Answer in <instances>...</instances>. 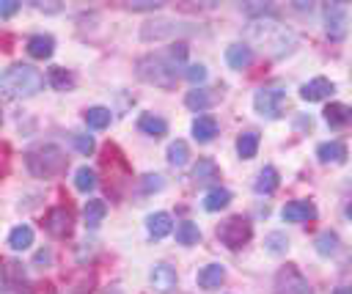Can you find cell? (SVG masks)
Masks as SVG:
<instances>
[{"label":"cell","instance_id":"37","mask_svg":"<svg viewBox=\"0 0 352 294\" xmlns=\"http://www.w3.org/2000/svg\"><path fill=\"white\" fill-rule=\"evenodd\" d=\"M165 187V182H162V176H157V173H149V176H143V182H140V190L143 193H160Z\"/></svg>","mask_w":352,"mask_h":294},{"label":"cell","instance_id":"40","mask_svg":"<svg viewBox=\"0 0 352 294\" xmlns=\"http://www.w3.org/2000/svg\"><path fill=\"white\" fill-rule=\"evenodd\" d=\"M132 12H157L160 3H151V0H138V3H129Z\"/></svg>","mask_w":352,"mask_h":294},{"label":"cell","instance_id":"41","mask_svg":"<svg viewBox=\"0 0 352 294\" xmlns=\"http://www.w3.org/2000/svg\"><path fill=\"white\" fill-rule=\"evenodd\" d=\"M50 258H53L50 250H39V253H36V264H45V261H50Z\"/></svg>","mask_w":352,"mask_h":294},{"label":"cell","instance_id":"38","mask_svg":"<svg viewBox=\"0 0 352 294\" xmlns=\"http://www.w3.org/2000/svg\"><path fill=\"white\" fill-rule=\"evenodd\" d=\"M72 140H75V149L80 151V154H91L94 151V138L91 135H72Z\"/></svg>","mask_w":352,"mask_h":294},{"label":"cell","instance_id":"6","mask_svg":"<svg viewBox=\"0 0 352 294\" xmlns=\"http://www.w3.org/2000/svg\"><path fill=\"white\" fill-rule=\"evenodd\" d=\"M251 236H253V228L242 215H234V217L223 220L221 228H218V239L231 250H240L242 245H248Z\"/></svg>","mask_w":352,"mask_h":294},{"label":"cell","instance_id":"1","mask_svg":"<svg viewBox=\"0 0 352 294\" xmlns=\"http://www.w3.org/2000/svg\"><path fill=\"white\" fill-rule=\"evenodd\" d=\"M188 56V45L185 42H176L165 56L162 53H154V56H146L138 61V77L143 83H151V86H160V88H171L176 83V66H179Z\"/></svg>","mask_w":352,"mask_h":294},{"label":"cell","instance_id":"3","mask_svg":"<svg viewBox=\"0 0 352 294\" xmlns=\"http://www.w3.org/2000/svg\"><path fill=\"white\" fill-rule=\"evenodd\" d=\"M45 86V77L39 69L28 66V64H14L12 69H6L0 75V91L12 99H25V97H34L39 94Z\"/></svg>","mask_w":352,"mask_h":294},{"label":"cell","instance_id":"15","mask_svg":"<svg viewBox=\"0 0 352 294\" xmlns=\"http://www.w3.org/2000/svg\"><path fill=\"white\" fill-rule=\"evenodd\" d=\"M146 228H149V234L154 239H162V236H168L173 231V220H171L168 212H154V215L146 217Z\"/></svg>","mask_w":352,"mask_h":294},{"label":"cell","instance_id":"5","mask_svg":"<svg viewBox=\"0 0 352 294\" xmlns=\"http://www.w3.org/2000/svg\"><path fill=\"white\" fill-rule=\"evenodd\" d=\"M284 105H286V88L281 83H270V86H262L256 94H253V108L259 116L264 119H281L284 113Z\"/></svg>","mask_w":352,"mask_h":294},{"label":"cell","instance_id":"18","mask_svg":"<svg viewBox=\"0 0 352 294\" xmlns=\"http://www.w3.org/2000/svg\"><path fill=\"white\" fill-rule=\"evenodd\" d=\"M223 280H226L223 264H207V267L199 272V286H201V289H221Z\"/></svg>","mask_w":352,"mask_h":294},{"label":"cell","instance_id":"20","mask_svg":"<svg viewBox=\"0 0 352 294\" xmlns=\"http://www.w3.org/2000/svg\"><path fill=\"white\" fill-rule=\"evenodd\" d=\"M215 135H218V121H215L212 116H199V119L193 121V138H196L199 143H210Z\"/></svg>","mask_w":352,"mask_h":294},{"label":"cell","instance_id":"43","mask_svg":"<svg viewBox=\"0 0 352 294\" xmlns=\"http://www.w3.org/2000/svg\"><path fill=\"white\" fill-rule=\"evenodd\" d=\"M0 124H3V113H0Z\"/></svg>","mask_w":352,"mask_h":294},{"label":"cell","instance_id":"12","mask_svg":"<svg viewBox=\"0 0 352 294\" xmlns=\"http://www.w3.org/2000/svg\"><path fill=\"white\" fill-rule=\"evenodd\" d=\"M333 91H336V86H333L327 77H314V80H308V83L300 88V97H303L305 102H319V99H327Z\"/></svg>","mask_w":352,"mask_h":294},{"label":"cell","instance_id":"29","mask_svg":"<svg viewBox=\"0 0 352 294\" xmlns=\"http://www.w3.org/2000/svg\"><path fill=\"white\" fill-rule=\"evenodd\" d=\"M256 151H259V135H256V132H242V135L237 138V154H240L242 160H253Z\"/></svg>","mask_w":352,"mask_h":294},{"label":"cell","instance_id":"8","mask_svg":"<svg viewBox=\"0 0 352 294\" xmlns=\"http://www.w3.org/2000/svg\"><path fill=\"white\" fill-rule=\"evenodd\" d=\"M275 294H314V291L294 267H284L275 275Z\"/></svg>","mask_w":352,"mask_h":294},{"label":"cell","instance_id":"4","mask_svg":"<svg viewBox=\"0 0 352 294\" xmlns=\"http://www.w3.org/2000/svg\"><path fill=\"white\" fill-rule=\"evenodd\" d=\"M25 165L34 176L50 179V176H58L66 168V154L53 143H42V146H36L25 154Z\"/></svg>","mask_w":352,"mask_h":294},{"label":"cell","instance_id":"16","mask_svg":"<svg viewBox=\"0 0 352 294\" xmlns=\"http://www.w3.org/2000/svg\"><path fill=\"white\" fill-rule=\"evenodd\" d=\"M316 157L322 162H347V146L341 140H327L316 146Z\"/></svg>","mask_w":352,"mask_h":294},{"label":"cell","instance_id":"35","mask_svg":"<svg viewBox=\"0 0 352 294\" xmlns=\"http://www.w3.org/2000/svg\"><path fill=\"white\" fill-rule=\"evenodd\" d=\"M185 105L190 108V110H207L210 105H212V97L207 94V91H201V88H196V91H190L188 97H185Z\"/></svg>","mask_w":352,"mask_h":294},{"label":"cell","instance_id":"33","mask_svg":"<svg viewBox=\"0 0 352 294\" xmlns=\"http://www.w3.org/2000/svg\"><path fill=\"white\" fill-rule=\"evenodd\" d=\"M193 179H196L199 184H204V182H212V179H218V165H215L212 160H199V165L193 168Z\"/></svg>","mask_w":352,"mask_h":294},{"label":"cell","instance_id":"25","mask_svg":"<svg viewBox=\"0 0 352 294\" xmlns=\"http://www.w3.org/2000/svg\"><path fill=\"white\" fill-rule=\"evenodd\" d=\"M179 34V28H173V23L162 20V23H151V25H143L140 31V39L143 42H151V39H165V36H173Z\"/></svg>","mask_w":352,"mask_h":294},{"label":"cell","instance_id":"34","mask_svg":"<svg viewBox=\"0 0 352 294\" xmlns=\"http://www.w3.org/2000/svg\"><path fill=\"white\" fill-rule=\"evenodd\" d=\"M75 187H77L80 193H88V190H94V187H97V173H94L88 165L77 168V173H75Z\"/></svg>","mask_w":352,"mask_h":294},{"label":"cell","instance_id":"17","mask_svg":"<svg viewBox=\"0 0 352 294\" xmlns=\"http://www.w3.org/2000/svg\"><path fill=\"white\" fill-rule=\"evenodd\" d=\"M253 190L259 195H273L278 190V171L273 165H264L259 171V176H256V182H253Z\"/></svg>","mask_w":352,"mask_h":294},{"label":"cell","instance_id":"36","mask_svg":"<svg viewBox=\"0 0 352 294\" xmlns=\"http://www.w3.org/2000/svg\"><path fill=\"white\" fill-rule=\"evenodd\" d=\"M185 77H188L193 86H199V83L207 80V66H204V64H193V66L185 69Z\"/></svg>","mask_w":352,"mask_h":294},{"label":"cell","instance_id":"32","mask_svg":"<svg viewBox=\"0 0 352 294\" xmlns=\"http://www.w3.org/2000/svg\"><path fill=\"white\" fill-rule=\"evenodd\" d=\"M188 157H190V149H188L185 140H173V143L168 146V162H171L173 168L188 165Z\"/></svg>","mask_w":352,"mask_h":294},{"label":"cell","instance_id":"28","mask_svg":"<svg viewBox=\"0 0 352 294\" xmlns=\"http://www.w3.org/2000/svg\"><path fill=\"white\" fill-rule=\"evenodd\" d=\"M110 121H113V113L108 110V108H88L86 110V124L91 127V130H105V127H110Z\"/></svg>","mask_w":352,"mask_h":294},{"label":"cell","instance_id":"27","mask_svg":"<svg viewBox=\"0 0 352 294\" xmlns=\"http://www.w3.org/2000/svg\"><path fill=\"white\" fill-rule=\"evenodd\" d=\"M9 245H12V250H28V247L34 245V228H31V225H17V228H12Z\"/></svg>","mask_w":352,"mask_h":294},{"label":"cell","instance_id":"24","mask_svg":"<svg viewBox=\"0 0 352 294\" xmlns=\"http://www.w3.org/2000/svg\"><path fill=\"white\" fill-rule=\"evenodd\" d=\"M231 204V193L226 187H212L207 195H204V209L207 212H221Z\"/></svg>","mask_w":352,"mask_h":294},{"label":"cell","instance_id":"26","mask_svg":"<svg viewBox=\"0 0 352 294\" xmlns=\"http://www.w3.org/2000/svg\"><path fill=\"white\" fill-rule=\"evenodd\" d=\"M176 242L179 245H199L201 242V228L196 225V223H190V220H185V223H179L176 225Z\"/></svg>","mask_w":352,"mask_h":294},{"label":"cell","instance_id":"19","mask_svg":"<svg viewBox=\"0 0 352 294\" xmlns=\"http://www.w3.org/2000/svg\"><path fill=\"white\" fill-rule=\"evenodd\" d=\"M138 130L146 132V135H151V138H162L168 132V121L160 119V116H154V113H143L138 119Z\"/></svg>","mask_w":352,"mask_h":294},{"label":"cell","instance_id":"21","mask_svg":"<svg viewBox=\"0 0 352 294\" xmlns=\"http://www.w3.org/2000/svg\"><path fill=\"white\" fill-rule=\"evenodd\" d=\"M105 215H108V204H105L102 198H91V201L83 206V220H86L88 228H97V225L105 220Z\"/></svg>","mask_w":352,"mask_h":294},{"label":"cell","instance_id":"11","mask_svg":"<svg viewBox=\"0 0 352 294\" xmlns=\"http://www.w3.org/2000/svg\"><path fill=\"white\" fill-rule=\"evenodd\" d=\"M281 217L286 223H303V220H314L316 217V206L311 201H289L281 209Z\"/></svg>","mask_w":352,"mask_h":294},{"label":"cell","instance_id":"9","mask_svg":"<svg viewBox=\"0 0 352 294\" xmlns=\"http://www.w3.org/2000/svg\"><path fill=\"white\" fill-rule=\"evenodd\" d=\"M149 280H151V286H154L157 294H171V291L176 289V280H179V278H176V269H173V267H168V264H154Z\"/></svg>","mask_w":352,"mask_h":294},{"label":"cell","instance_id":"30","mask_svg":"<svg viewBox=\"0 0 352 294\" xmlns=\"http://www.w3.org/2000/svg\"><path fill=\"white\" fill-rule=\"evenodd\" d=\"M314 245H316V253H319V256L330 258V256L338 253V234H336V231H322Z\"/></svg>","mask_w":352,"mask_h":294},{"label":"cell","instance_id":"39","mask_svg":"<svg viewBox=\"0 0 352 294\" xmlns=\"http://www.w3.org/2000/svg\"><path fill=\"white\" fill-rule=\"evenodd\" d=\"M17 12H20V3H17V0H0V17H3V20L14 17Z\"/></svg>","mask_w":352,"mask_h":294},{"label":"cell","instance_id":"10","mask_svg":"<svg viewBox=\"0 0 352 294\" xmlns=\"http://www.w3.org/2000/svg\"><path fill=\"white\" fill-rule=\"evenodd\" d=\"M45 228H47L53 236H69V234H72V215H69L64 206H55V209L47 212Z\"/></svg>","mask_w":352,"mask_h":294},{"label":"cell","instance_id":"23","mask_svg":"<svg viewBox=\"0 0 352 294\" xmlns=\"http://www.w3.org/2000/svg\"><path fill=\"white\" fill-rule=\"evenodd\" d=\"M349 119H352V110L347 108V105H341V102H333V105H327L325 108V121L330 124V127H347L349 124Z\"/></svg>","mask_w":352,"mask_h":294},{"label":"cell","instance_id":"42","mask_svg":"<svg viewBox=\"0 0 352 294\" xmlns=\"http://www.w3.org/2000/svg\"><path fill=\"white\" fill-rule=\"evenodd\" d=\"M333 294H352V289H349V286H338Z\"/></svg>","mask_w":352,"mask_h":294},{"label":"cell","instance_id":"14","mask_svg":"<svg viewBox=\"0 0 352 294\" xmlns=\"http://www.w3.org/2000/svg\"><path fill=\"white\" fill-rule=\"evenodd\" d=\"M28 53H31L34 58L45 61V58H50V56L55 53V39L47 36V34H36V36L28 39Z\"/></svg>","mask_w":352,"mask_h":294},{"label":"cell","instance_id":"22","mask_svg":"<svg viewBox=\"0 0 352 294\" xmlns=\"http://www.w3.org/2000/svg\"><path fill=\"white\" fill-rule=\"evenodd\" d=\"M47 83H50L55 91H72V88H75V75H72L69 69H64V66H53V69L47 72Z\"/></svg>","mask_w":352,"mask_h":294},{"label":"cell","instance_id":"31","mask_svg":"<svg viewBox=\"0 0 352 294\" xmlns=\"http://www.w3.org/2000/svg\"><path fill=\"white\" fill-rule=\"evenodd\" d=\"M264 247H267L270 256H284L289 250V236L284 231H273V234L264 236Z\"/></svg>","mask_w":352,"mask_h":294},{"label":"cell","instance_id":"7","mask_svg":"<svg viewBox=\"0 0 352 294\" xmlns=\"http://www.w3.org/2000/svg\"><path fill=\"white\" fill-rule=\"evenodd\" d=\"M347 23H349V12L344 3H327L325 6V31L333 42H341L347 36Z\"/></svg>","mask_w":352,"mask_h":294},{"label":"cell","instance_id":"13","mask_svg":"<svg viewBox=\"0 0 352 294\" xmlns=\"http://www.w3.org/2000/svg\"><path fill=\"white\" fill-rule=\"evenodd\" d=\"M226 64H229L231 69H248V66L253 64V50H251L248 45L237 42V45H231V47L226 50Z\"/></svg>","mask_w":352,"mask_h":294},{"label":"cell","instance_id":"2","mask_svg":"<svg viewBox=\"0 0 352 294\" xmlns=\"http://www.w3.org/2000/svg\"><path fill=\"white\" fill-rule=\"evenodd\" d=\"M248 39L256 45H264V50L273 58H281L286 53H292V47L297 45L294 31H289L286 25H281L275 17H259L248 25Z\"/></svg>","mask_w":352,"mask_h":294}]
</instances>
